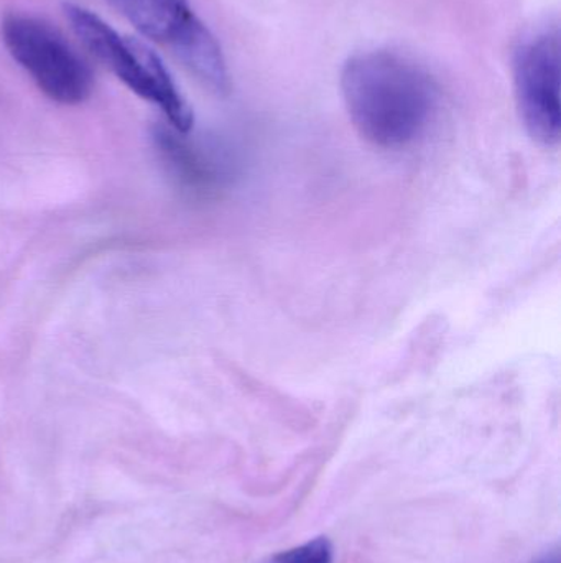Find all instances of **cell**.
Masks as SVG:
<instances>
[{"label":"cell","mask_w":561,"mask_h":563,"mask_svg":"<svg viewBox=\"0 0 561 563\" xmlns=\"http://www.w3.org/2000/svg\"><path fill=\"white\" fill-rule=\"evenodd\" d=\"M341 91L356 131L381 148H404L420 141L440 104L430 73L389 49L351 56L343 66Z\"/></svg>","instance_id":"cell-1"},{"label":"cell","mask_w":561,"mask_h":563,"mask_svg":"<svg viewBox=\"0 0 561 563\" xmlns=\"http://www.w3.org/2000/svg\"><path fill=\"white\" fill-rule=\"evenodd\" d=\"M65 16L85 48L145 101L161 109L180 134L193 129L194 115L160 56L141 40L121 35L101 16L76 3H65Z\"/></svg>","instance_id":"cell-2"},{"label":"cell","mask_w":561,"mask_h":563,"mask_svg":"<svg viewBox=\"0 0 561 563\" xmlns=\"http://www.w3.org/2000/svg\"><path fill=\"white\" fill-rule=\"evenodd\" d=\"M0 35L10 56L46 98L58 104L76 106L91 96V68L52 23L30 13L10 12L0 23Z\"/></svg>","instance_id":"cell-3"},{"label":"cell","mask_w":561,"mask_h":563,"mask_svg":"<svg viewBox=\"0 0 561 563\" xmlns=\"http://www.w3.org/2000/svg\"><path fill=\"white\" fill-rule=\"evenodd\" d=\"M514 89L520 121L532 141L556 147L561 137L559 29L526 36L514 53Z\"/></svg>","instance_id":"cell-4"},{"label":"cell","mask_w":561,"mask_h":563,"mask_svg":"<svg viewBox=\"0 0 561 563\" xmlns=\"http://www.w3.org/2000/svg\"><path fill=\"white\" fill-rule=\"evenodd\" d=\"M145 38L170 48L178 59L211 35L188 0H109Z\"/></svg>","instance_id":"cell-5"},{"label":"cell","mask_w":561,"mask_h":563,"mask_svg":"<svg viewBox=\"0 0 561 563\" xmlns=\"http://www.w3.org/2000/svg\"><path fill=\"white\" fill-rule=\"evenodd\" d=\"M260 563H333V544L328 538L312 539Z\"/></svg>","instance_id":"cell-6"},{"label":"cell","mask_w":561,"mask_h":563,"mask_svg":"<svg viewBox=\"0 0 561 563\" xmlns=\"http://www.w3.org/2000/svg\"><path fill=\"white\" fill-rule=\"evenodd\" d=\"M536 563H561L559 552H552V554L546 555V558L540 559L539 562Z\"/></svg>","instance_id":"cell-7"}]
</instances>
